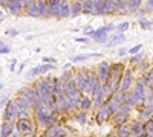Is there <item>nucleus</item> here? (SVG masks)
Here are the masks:
<instances>
[{"label": "nucleus", "instance_id": "obj_1", "mask_svg": "<svg viewBox=\"0 0 153 137\" xmlns=\"http://www.w3.org/2000/svg\"><path fill=\"white\" fill-rule=\"evenodd\" d=\"M55 111L46 108L45 105H38V107H34V117L37 120V123L40 127H43L45 130L55 125Z\"/></svg>", "mask_w": 153, "mask_h": 137}, {"label": "nucleus", "instance_id": "obj_2", "mask_svg": "<svg viewBox=\"0 0 153 137\" xmlns=\"http://www.w3.org/2000/svg\"><path fill=\"white\" fill-rule=\"evenodd\" d=\"M126 66L123 63H115L110 64V72H109V78L104 84L110 85L113 93L115 92H120V87H121V79H123V75H124Z\"/></svg>", "mask_w": 153, "mask_h": 137}, {"label": "nucleus", "instance_id": "obj_3", "mask_svg": "<svg viewBox=\"0 0 153 137\" xmlns=\"http://www.w3.org/2000/svg\"><path fill=\"white\" fill-rule=\"evenodd\" d=\"M106 0H86L83 2V12L91 15H103Z\"/></svg>", "mask_w": 153, "mask_h": 137}, {"label": "nucleus", "instance_id": "obj_4", "mask_svg": "<svg viewBox=\"0 0 153 137\" xmlns=\"http://www.w3.org/2000/svg\"><path fill=\"white\" fill-rule=\"evenodd\" d=\"M16 131L20 134V136H25V137H29L34 134L35 131V127H34V122L32 119H19L16 122Z\"/></svg>", "mask_w": 153, "mask_h": 137}, {"label": "nucleus", "instance_id": "obj_5", "mask_svg": "<svg viewBox=\"0 0 153 137\" xmlns=\"http://www.w3.org/2000/svg\"><path fill=\"white\" fill-rule=\"evenodd\" d=\"M147 85L144 82V79H138L135 81L133 84V95H135V101H136V108L138 107H141L143 102H144V97H146V93H147Z\"/></svg>", "mask_w": 153, "mask_h": 137}, {"label": "nucleus", "instance_id": "obj_6", "mask_svg": "<svg viewBox=\"0 0 153 137\" xmlns=\"http://www.w3.org/2000/svg\"><path fill=\"white\" fill-rule=\"evenodd\" d=\"M3 117H5L6 122H11V123H16L17 122V119H19V107H17L14 99H9L8 104L5 105Z\"/></svg>", "mask_w": 153, "mask_h": 137}, {"label": "nucleus", "instance_id": "obj_7", "mask_svg": "<svg viewBox=\"0 0 153 137\" xmlns=\"http://www.w3.org/2000/svg\"><path fill=\"white\" fill-rule=\"evenodd\" d=\"M86 70V90H84V95H89L92 96L94 92H95V87L98 85V78H97V70H92V69H84Z\"/></svg>", "mask_w": 153, "mask_h": 137}, {"label": "nucleus", "instance_id": "obj_8", "mask_svg": "<svg viewBox=\"0 0 153 137\" xmlns=\"http://www.w3.org/2000/svg\"><path fill=\"white\" fill-rule=\"evenodd\" d=\"M95 117H97V122L100 123V125H103V123H106L109 119L113 117V113H112V110H110V107H109L107 102H104L101 107L97 108V114H95Z\"/></svg>", "mask_w": 153, "mask_h": 137}, {"label": "nucleus", "instance_id": "obj_9", "mask_svg": "<svg viewBox=\"0 0 153 137\" xmlns=\"http://www.w3.org/2000/svg\"><path fill=\"white\" fill-rule=\"evenodd\" d=\"M135 84V76H133V72L130 69H126L124 75H123V79H121V87H120V92H130L132 87Z\"/></svg>", "mask_w": 153, "mask_h": 137}, {"label": "nucleus", "instance_id": "obj_10", "mask_svg": "<svg viewBox=\"0 0 153 137\" xmlns=\"http://www.w3.org/2000/svg\"><path fill=\"white\" fill-rule=\"evenodd\" d=\"M74 82H75L76 90L84 93V90H86V70L84 69L74 72Z\"/></svg>", "mask_w": 153, "mask_h": 137}, {"label": "nucleus", "instance_id": "obj_11", "mask_svg": "<svg viewBox=\"0 0 153 137\" xmlns=\"http://www.w3.org/2000/svg\"><path fill=\"white\" fill-rule=\"evenodd\" d=\"M43 137H68V131L63 127H60V125L55 123V125H52V127H49V128L45 130Z\"/></svg>", "mask_w": 153, "mask_h": 137}, {"label": "nucleus", "instance_id": "obj_12", "mask_svg": "<svg viewBox=\"0 0 153 137\" xmlns=\"http://www.w3.org/2000/svg\"><path fill=\"white\" fill-rule=\"evenodd\" d=\"M109 72H110V63H107V61H103L98 69H97V78L101 84H104L109 78Z\"/></svg>", "mask_w": 153, "mask_h": 137}, {"label": "nucleus", "instance_id": "obj_13", "mask_svg": "<svg viewBox=\"0 0 153 137\" xmlns=\"http://www.w3.org/2000/svg\"><path fill=\"white\" fill-rule=\"evenodd\" d=\"M52 69H55V64H45L43 63L40 66L31 69L28 72V78H34V76H38V75H45V73H48L49 70H52Z\"/></svg>", "mask_w": 153, "mask_h": 137}, {"label": "nucleus", "instance_id": "obj_14", "mask_svg": "<svg viewBox=\"0 0 153 137\" xmlns=\"http://www.w3.org/2000/svg\"><path fill=\"white\" fill-rule=\"evenodd\" d=\"M46 2H48L51 18L61 20V17H60V3H61V0H46Z\"/></svg>", "mask_w": 153, "mask_h": 137}, {"label": "nucleus", "instance_id": "obj_15", "mask_svg": "<svg viewBox=\"0 0 153 137\" xmlns=\"http://www.w3.org/2000/svg\"><path fill=\"white\" fill-rule=\"evenodd\" d=\"M14 101H16V104H17V107H19V111H20V110H32V111H34V104H32L31 99H28L26 96L19 95Z\"/></svg>", "mask_w": 153, "mask_h": 137}, {"label": "nucleus", "instance_id": "obj_16", "mask_svg": "<svg viewBox=\"0 0 153 137\" xmlns=\"http://www.w3.org/2000/svg\"><path fill=\"white\" fill-rule=\"evenodd\" d=\"M6 8H8V11L11 12L12 15H20L22 12H23V3H22V0H8Z\"/></svg>", "mask_w": 153, "mask_h": 137}, {"label": "nucleus", "instance_id": "obj_17", "mask_svg": "<svg viewBox=\"0 0 153 137\" xmlns=\"http://www.w3.org/2000/svg\"><path fill=\"white\" fill-rule=\"evenodd\" d=\"M92 107H94V99H92V96H89V95H84V93H83V96H81V99H80V102H78V110H80V111H84V113H87L89 110H92Z\"/></svg>", "mask_w": 153, "mask_h": 137}, {"label": "nucleus", "instance_id": "obj_18", "mask_svg": "<svg viewBox=\"0 0 153 137\" xmlns=\"http://www.w3.org/2000/svg\"><path fill=\"white\" fill-rule=\"evenodd\" d=\"M130 130H132V137H138L144 134V120L136 119L130 123Z\"/></svg>", "mask_w": 153, "mask_h": 137}, {"label": "nucleus", "instance_id": "obj_19", "mask_svg": "<svg viewBox=\"0 0 153 137\" xmlns=\"http://www.w3.org/2000/svg\"><path fill=\"white\" fill-rule=\"evenodd\" d=\"M14 125L16 123H11V122H3L2 125H0V137H11V134L14 133Z\"/></svg>", "mask_w": 153, "mask_h": 137}, {"label": "nucleus", "instance_id": "obj_20", "mask_svg": "<svg viewBox=\"0 0 153 137\" xmlns=\"http://www.w3.org/2000/svg\"><path fill=\"white\" fill-rule=\"evenodd\" d=\"M129 114H130V113H115V116L112 117L115 128L121 127V125H126V123L129 122Z\"/></svg>", "mask_w": 153, "mask_h": 137}, {"label": "nucleus", "instance_id": "obj_21", "mask_svg": "<svg viewBox=\"0 0 153 137\" xmlns=\"http://www.w3.org/2000/svg\"><path fill=\"white\" fill-rule=\"evenodd\" d=\"M126 41V37H124V34H121V32H117L115 35H112L110 37V40L107 41V47H115L117 44H121V43H124Z\"/></svg>", "mask_w": 153, "mask_h": 137}, {"label": "nucleus", "instance_id": "obj_22", "mask_svg": "<svg viewBox=\"0 0 153 137\" xmlns=\"http://www.w3.org/2000/svg\"><path fill=\"white\" fill-rule=\"evenodd\" d=\"M95 56H103V53H80V55H74L71 56V63H81V61H86L89 58H95Z\"/></svg>", "mask_w": 153, "mask_h": 137}, {"label": "nucleus", "instance_id": "obj_23", "mask_svg": "<svg viewBox=\"0 0 153 137\" xmlns=\"http://www.w3.org/2000/svg\"><path fill=\"white\" fill-rule=\"evenodd\" d=\"M112 14H117V0H106L103 15H112Z\"/></svg>", "mask_w": 153, "mask_h": 137}, {"label": "nucleus", "instance_id": "obj_24", "mask_svg": "<svg viewBox=\"0 0 153 137\" xmlns=\"http://www.w3.org/2000/svg\"><path fill=\"white\" fill-rule=\"evenodd\" d=\"M60 17L61 18L71 17V3H69V0H61V3H60Z\"/></svg>", "mask_w": 153, "mask_h": 137}, {"label": "nucleus", "instance_id": "obj_25", "mask_svg": "<svg viewBox=\"0 0 153 137\" xmlns=\"http://www.w3.org/2000/svg\"><path fill=\"white\" fill-rule=\"evenodd\" d=\"M117 14H129V0H117Z\"/></svg>", "mask_w": 153, "mask_h": 137}, {"label": "nucleus", "instance_id": "obj_26", "mask_svg": "<svg viewBox=\"0 0 153 137\" xmlns=\"http://www.w3.org/2000/svg\"><path fill=\"white\" fill-rule=\"evenodd\" d=\"M37 6H38L40 15H42L43 18H51L49 8H48V2H46V0H37Z\"/></svg>", "mask_w": 153, "mask_h": 137}, {"label": "nucleus", "instance_id": "obj_27", "mask_svg": "<svg viewBox=\"0 0 153 137\" xmlns=\"http://www.w3.org/2000/svg\"><path fill=\"white\" fill-rule=\"evenodd\" d=\"M83 12V3L78 0H74L71 3V17H78Z\"/></svg>", "mask_w": 153, "mask_h": 137}, {"label": "nucleus", "instance_id": "obj_28", "mask_svg": "<svg viewBox=\"0 0 153 137\" xmlns=\"http://www.w3.org/2000/svg\"><path fill=\"white\" fill-rule=\"evenodd\" d=\"M117 136L118 137H132V130H130V125H121V127H117Z\"/></svg>", "mask_w": 153, "mask_h": 137}, {"label": "nucleus", "instance_id": "obj_29", "mask_svg": "<svg viewBox=\"0 0 153 137\" xmlns=\"http://www.w3.org/2000/svg\"><path fill=\"white\" fill-rule=\"evenodd\" d=\"M146 85H147V89L153 90V67H150L146 73H144V76H143Z\"/></svg>", "mask_w": 153, "mask_h": 137}, {"label": "nucleus", "instance_id": "obj_30", "mask_svg": "<svg viewBox=\"0 0 153 137\" xmlns=\"http://www.w3.org/2000/svg\"><path fill=\"white\" fill-rule=\"evenodd\" d=\"M143 0H129V14H136L141 9Z\"/></svg>", "mask_w": 153, "mask_h": 137}, {"label": "nucleus", "instance_id": "obj_31", "mask_svg": "<svg viewBox=\"0 0 153 137\" xmlns=\"http://www.w3.org/2000/svg\"><path fill=\"white\" fill-rule=\"evenodd\" d=\"M138 24H139V26H141V29H144V31L153 29V23H152L149 18H146V17H139V18H138Z\"/></svg>", "mask_w": 153, "mask_h": 137}, {"label": "nucleus", "instance_id": "obj_32", "mask_svg": "<svg viewBox=\"0 0 153 137\" xmlns=\"http://www.w3.org/2000/svg\"><path fill=\"white\" fill-rule=\"evenodd\" d=\"M104 35H107V32H106V28L104 26H101L100 29H95L94 32H92V35H91V38L95 41V40H98V38H101V37H104Z\"/></svg>", "mask_w": 153, "mask_h": 137}, {"label": "nucleus", "instance_id": "obj_33", "mask_svg": "<svg viewBox=\"0 0 153 137\" xmlns=\"http://www.w3.org/2000/svg\"><path fill=\"white\" fill-rule=\"evenodd\" d=\"M75 122L76 123H80V125H84V123L87 122V116H86V113L84 111H76V114H75Z\"/></svg>", "mask_w": 153, "mask_h": 137}, {"label": "nucleus", "instance_id": "obj_34", "mask_svg": "<svg viewBox=\"0 0 153 137\" xmlns=\"http://www.w3.org/2000/svg\"><path fill=\"white\" fill-rule=\"evenodd\" d=\"M143 61H144V55H143V53H139V52L129 58V63H130V64H141Z\"/></svg>", "mask_w": 153, "mask_h": 137}, {"label": "nucleus", "instance_id": "obj_35", "mask_svg": "<svg viewBox=\"0 0 153 137\" xmlns=\"http://www.w3.org/2000/svg\"><path fill=\"white\" fill-rule=\"evenodd\" d=\"M19 119H32V110H20L19 111Z\"/></svg>", "mask_w": 153, "mask_h": 137}, {"label": "nucleus", "instance_id": "obj_36", "mask_svg": "<svg viewBox=\"0 0 153 137\" xmlns=\"http://www.w3.org/2000/svg\"><path fill=\"white\" fill-rule=\"evenodd\" d=\"M144 133H153V117L144 120Z\"/></svg>", "mask_w": 153, "mask_h": 137}, {"label": "nucleus", "instance_id": "obj_37", "mask_svg": "<svg viewBox=\"0 0 153 137\" xmlns=\"http://www.w3.org/2000/svg\"><path fill=\"white\" fill-rule=\"evenodd\" d=\"M129 28H130V23H129V20H127V21H123V23L118 24V26H117V31L123 34V32H126Z\"/></svg>", "mask_w": 153, "mask_h": 137}, {"label": "nucleus", "instance_id": "obj_38", "mask_svg": "<svg viewBox=\"0 0 153 137\" xmlns=\"http://www.w3.org/2000/svg\"><path fill=\"white\" fill-rule=\"evenodd\" d=\"M141 47H143V44H136V46L130 47V49H129V53H130V55H135V53H138L139 51H141Z\"/></svg>", "mask_w": 153, "mask_h": 137}, {"label": "nucleus", "instance_id": "obj_39", "mask_svg": "<svg viewBox=\"0 0 153 137\" xmlns=\"http://www.w3.org/2000/svg\"><path fill=\"white\" fill-rule=\"evenodd\" d=\"M8 101H9V96H8V92H5L3 97L0 99V107H5V104H8Z\"/></svg>", "mask_w": 153, "mask_h": 137}, {"label": "nucleus", "instance_id": "obj_40", "mask_svg": "<svg viewBox=\"0 0 153 137\" xmlns=\"http://www.w3.org/2000/svg\"><path fill=\"white\" fill-rule=\"evenodd\" d=\"M144 11H146V12H152V11H153V0H147Z\"/></svg>", "mask_w": 153, "mask_h": 137}, {"label": "nucleus", "instance_id": "obj_41", "mask_svg": "<svg viewBox=\"0 0 153 137\" xmlns=\"http://www.w3.org/2000/svg\"><path fill=\"white\" fill-rule=\"evenodd\" d=\"M43 63L45 64H55V58H52V56H43Z\"/></svg>", "mask_w": 153, "mask_h": 137}, {"label": "nucleus", "instance_id": "obj_42", "mask_svg": "<svg viewBox=\"0 0 153 137\" xmlns=\"http://www.w3.org/2000/svg\"><path fill=\"white\" fill-rule=\"evenodd\" d=\"M6 35H9V37H17V35H19V31H17V29H6Z\"/></svg>", "mask_w": 153, "mask_h": 137}, {"label": "nucleus", "instance_id": "obj_43", "mask_svg": "<svg viewBox=\"0 0 153 137\" xmlns=\"http://www.w3.org/2000/svg\"><path fill=\"white\" fill-rule=\"evenodd\" d=\"M94 31H95V29H92V28H91V26H86V28H84V31H83V32H84V35H86V37H91V35H92V32H94Z\"/></svg>", "mask_w": 153, "mask_h": 137}, {"label": "nucleus", "instance_id": "obj_44", "mask_svg": "<svg viewBox=\"0 0 153 137\" xmlns=\"http://www.w3.org/2000/svg\"><path fill=\"white\" fill-rule=\"evenodd\" d=\"M75 41L76 43H81V44H86V43H89V38H84V37H76Z\"/></svg>", "mask_w": 153, "mask_h": 137}, {"label": "nucleus", "instance_id": "obj_45", "mask_svg": "<svg viewBox=\"0 0 153 137\" xmlns=\"http://www.w3.org/2000/svg\"><path fill=\"white\" fill-rule=\"evenodd\" d=\"M11 51V47L9 46H3V47H0V53H9Z\"/></svg>", "mask_w": 153, "mask_h": 137}, {"label": "nucleus", "instance_id": "obj_46", "mask_svg": "<svg viewBox=\"0 0 153 137\" xmlns=\"http://www.w3.org/2000/svg\"><path fill=\"white\" fill-rule=\"evenodd\" d=\"M104 28H106V32H112V31H115V29H117V28L113 26V24H106Z\"/></svg>", "mask_w": 153, "mask_h": 137}, {"label": "nucleus", "instance_id": "obj_47", "mask_svg": "<svg viewBox=\"0 0 153 137\" xmlns=\"http://www.w3.org/2000/svg\"><path fill=\"white\" fill-rule=\"evenodd\" d=\"M127 53H129V51H127V49H120V51H118V55H120V56H124V55H127Z\"/></svg>", "mask_w": 153, "mask_h": 137}, {"label": "nucleus", "instance_id": "obj_48", "mask_svg": "<svg viewBox=\"0 0 153 137\" xmlns=\"http://www.w3.org/2000/svg\"><path fill=\"white\" fill-rule=\"evenodd\" d=\"M106 137H118V136H117V133L113 131V133H109V134H107Z\"/></svg>", "mask_w": 153, "mask_h": 137}, {"label": "nucleus", "instance_id": "obj_49", "mask_svg": "<svg viewBox=\"0 0 153 137\" xmlns=\"http://www.w3.org/2000/svg\"><path fill=\"white\" fill-rule=\"evenodd\" d=\"M6 3H8V0H0V5L2 6H6Z\"/></svg>", "mask_w": 153, "mask_h": 137}, {"label": "nucleus", "instance_id": "obj_50", "mask_svg": "<svg viewBox=\"0 0 153 137\" xmlns=\"http://www.w3.org/2000/svg\"><path fill=\"white\" fill-rule=\"evenodd\" d=\"M11 137H20V134H19L17 131H14V133H12V134H11Z\"/></svg>", "mask_w": 153, "mask_h": 137}, {"label": "nucleus", "instance_id": "obj_51", "mask_svg": "<svg viewBox=\"0 0 153 137\" xmlns=\"http://www.w3.org/2000/svg\"><path fill=\"white\" fill-rule=\"evenodd\" d=\"M146 137H153V133H144Z\"/></svg>", "mask_w": 153, "mask_h": 137}, {"label": "nucleus", "instance_id": "obj_52", "mask_svg": "<svg viewBox=\"0 0 153 137\" xmlns=\"http://www.w3.org/2000/svg\"><path fill=\"white\" fill-rule=\"evenodd\" d=\"M3 21V17H0V23H2Z\"/></svg>", "mask_w": 153, "mask_h": 137}, {"label": "nucleus", "instance_id": "obj_53", "mask_svg": "<svg viewBox=\"0 0 153 137\" xmlns=\"http://www.w3.org/2000/svg\"><path fill=\"white\" fill-rule=\"evenodd\" d=\"M78 2H81V3H83V2H86V0H78Z\"/></svg>", "mask_w": 153, "mask_h": 137}, {"label": "nucleus", "instance_id": "obj_54", "mask_svg": "<svg viewBox=\"0 0 153 137\" xmlns=\"http://www.w3.org/2000/svg\"><path fill=\"white\" fill-rule=\"evenodd\" d=\"M0 89H2V84H0Z\"/></svg>", "mask_w": 153, "mask_h": 137}]
</instances>
